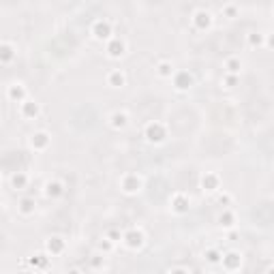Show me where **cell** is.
Wrapping results in <instances>:
<instances>
[{"mask_svg": "<svg viewBox=\"0 0 274 274\" xmlns=\"http://www.w3.org/2000/svg\"><path fill=\"white\" fill-rule=\"evenodd\" d=\"M122 242L126 244L129 249H142L144 247V231L142 229H137V227H133V229H129V231H125L122 234Z\"/></svg>", "mask_w": 274, "mask_h": 274, "instance_id": "obj_4", "label": "cell"}, {"mask_svg": "<svg viewBox=\"0 0 274 274\" xmlns=\"http://www.w3.org/2000/svg\"><path fill=\"white\" fill-rule=\"evenodd\" d=\"M266 274H274V266H270V268H268V270H266Z\"/></svg>", "mask_w": 274, "mask_h": 274, "instance_id": "obj_32", "label": "cell"}, {"mask_svg": "<svg viewBox=\"0 0 274 274\" xmlns=\"http://www.w3.org/2000/svg\"><path fill=\"white\" fill-rule=\"evenodd\" d=\"M11 184H13V189H26L28 176H26V174H22V172H17V174L11 176Z\"/></svg>", "mask_w": 274, "mask_h": 274, "instance_id": "obj_23", "label": "cell"}, {"mask_svg": "<svg viewBox=\"0 0 274 274\" xmlns=\"http://www.w3.org/2000/svg\"><path fill=\"white\" fill-rule=\"evenodd\" d=\"M45 247H48V250H50V253H60V250L65 249V242H62V238L54 236V238H50Z\"/></svg>", "mask_w": 274, "mask_h": 274, "instance_id": "obj_24", "label": "cell"}, {"mask_svg": "<svg viewBox=\"0 0 274 274\" xmlns=\"http://www.w3.org/2000/svg\"><path fill=\"white\" fill-rule=\"evenodd\" d=\"M34 208H37V203H34V199H22L20 206H17V210H20L22 217H30V214H34Z\"/></svg>", "mask_w": 274, "mask_h": 274, "instance_id": "obj_21", "label": "cell"}, {"mask_svg": "<svg viewBox=\"0 0 274 274\" xmlns=\"http://www.w3.org/2000/svg\"><path fill=\"white\" fill-rule=\"evenodd\" d=\"M240 71H242V60L238 56H229L225 60V73L227 75H240Z\"/></svg>", "mask_w": 274, "mask_h": 274, "instance_id": "obj_18", "label": "cell"}, {"mask_svg": "<svg viewBox=\"0 0 274 274\" xmlns=\"http://www.w3.org/2000/svg\"><path fill=\"white\" fill-rule=\"evenodd\" d=\"M142 189H144V178L139 176V174L129 172V174H125V176L120 178V191H122V193L135 195V193H139Z\"/></svg>", "mask_w": 274, "mask_h": 274, "instance_id": "obj_2", "label": "cell"}, {"mask_svg": "<svg viewBox=\"0 0 274 274\" xmlns=\"http://www.w3.org/2000/svg\"><path fill=\"white\" fill-rule=\"evenodd\" d=\"M203 259H206L208 264L217 266V264L223 261V253H221L219 249H206V250H203Z\"/></svg>", "mask_w": 274, "mask_h": 274, "instance_id": "obj_20", "label": "cell"}, {"mask_svg": "<svg viewBox=\"0 0 274 274\" xmlns=\"http://www.w3.org/2000/svg\"><path fill=\"white\" fill-rule=\"evenodd\" d=\"M11 58H13V48H11L9 43H2V54H0V60H2V65H9Z\"/></svg>", "mask_w": 274, "mask_h": 274, "instance_id": "obj_25", "label": "cell"}, {"mask_svg": "<svg viewBox=\"0 0 274 274\" xmlns=\"http://www.w3.org/2000/svg\"><path fill=\"white\" fill-rule=\"evenodd\" d=\"M201 189L206 191V193H217V191L221 189V178H219V174L206 172V176L201 178Z\"/></svg>", "mask_w": 274, "mask_h": 274, "instance_id": "obj_11", "label": "cell"}, {"mask_svg": "<svg viewBox=\"0 0 274 274\" xmlns=\"http://www.w3.org/2000/svg\"><path fill=\"white\" fill-rule=\"evenodd\" d=\"M126 54V41L120 37H114L112 41H107V56L109 58H122Z\"/></svg>", "mask_w": 274, "mask_h": 274, "instance_id": "obj_8", "label": "cell"}, {"mask_svg": "<svg viewBox=\"0 0 274 274\" xmlns=\"http://www.w3.org/2000/svg\"><path fill=\"white\" fill-rule=\"evenodd\" d=\"M221 266H223L227 272L240 270V266H242V255L238 253V250H229V253L223 255V261H221Z\"/></svg>", "mask_w": 274, "mask_h": 274, "instance_id": "obj_6", "label": "cell"}, {"mask_svg": "<svg viewBox=\"0 0 274 274\" xmlns=\"http://www.w3.org/2000/svg\"><path fill=\"white\" fill-rule=\"evenodd\" d=\"M90 34L95 39H99V41H112L114 37V28H112V24H109L107 20H95V24H92V28H90Z\"/></svg>", "mask_w": 274, "mask_h": 274, "instance_id": "obj_3", "label": "cell"}, {"mask_svg": "<svg viewBox=\"0 0 274 274\" xmlns=\"http://www.w3.org/2000/svg\"><path fill=\"white\" fill-rule=\"evenodd\" d=\"M65 274H81V272H79V270H77V268H71V270H67V272H65Z\"/></svg>", "mask_w": 274, "mask_h": 274, "instance_id": "obj_31", "label": "cell"}, {"mask_svg": "<svg viewBox=\"0 0 274 274\" xmlns=\"http://www.w3.org/2000/svg\"><path fill=\"white\" fill-rule=\"evenodd\" d=\"M43 193H45V197H50V199H56V197H60L65 193V184H62L60 180H48L43 186Z\"/></svg>", "mask_w": 274, "mask_h": 274, "instance_id": "obj_13", "label": "cell"}, {"mask_svg": "<svg viewBox=\"0 0 274 274\" xmlns=\"http://www.w3.org/2000/svg\"><path fill=\"white\" fill-rule=\"evenodd\" d=\"M219 225L225 227V229H231V227L236 225V214L231 212V210H223V212L219 214Z\"/></svg>", "mask_w": 274, "mask_h": 274, "instance_id": "obj_19", "label": "cell"}, {"mask_svg": "<svg viewBox=\"0 0 274 274\" xmlns=\"http://www.w3.org/2000/svg\"><path fill=\"white\" fill-rule=\"evenodd\" d=\"M170 274H191V272L186 270V268H172Z\"/></svg>", "mask_w": 274, "mask_h": 274, "instance_id": "obj_29", "label": "cell"}, {"mask_svg": "<svg viewBox=\"0 0 274 274\" xmlns=\"http://www.w3.org/2000/svg\"><path fill=\"white\" fill-rule=\"evenodd\" d=\"M126 125H129V114H126V112L116 109V112L109 114V126H112V129L120 131V129H125Z\"/></svg>", "mask_w": 274, "mask_h": 274, "instance_id": "obj_16", "label": "cell"}, {"mask_svg": "<svg viewBox=\"0 0 274 274\" xmlns=\"http://www.w3.org/2000/svg\"><path fill=\"white\" fill-rule=\"evenodd\" d=\"M266 48L274 50V32L272 34H266Z\"/></svg>", "mask_w": 274, "mask_h": 274, "instance_id": "obj_28", "label": "cell"}, {"mask_svg": "<svg viewBox=\"0 0 274 274\" xmlns=\"http://www.w3.org/2000/svg\"><path fill=\"white\" fill-rule=\"evenodd\" d=\"M191 22H193V26L197 30H208V28L212 26V15H210L206 9H197L193 17H191Z\"/></svg>", "mask_w": 274, "mask_h": 274, "instance_id": "obj_7", "label": "cell"}, {"mask_svg": "<svg viewBox=\"0 0 274 274\" xmlns=\"http://www.w3.org/2000/svg\"><path fill=\"white\" fill-rule=\"evenodd\" d=\"M107 86H112V88H125L126 73L120 71V69H112V71L107 73Z\"/></svg>", "mask_w": 274, "mask_h": 274, "instance_id": "obj_15", "label": "cell"}, {"mask_svg": "<svg viewBox=\"0 0 274 274\" xmlns=\"http://www.w3.org/2000/svg\"><path fill=\"white\" fill-rule=\"evenodd\" d=\"M174 86H176V90L184 92L189 90L191 86H193V75H191L189 71H176V75H174Z\"/></svg>", "mask_w": 274, "mask_h": 274, "instance_id": "obj_12", "label": "cell"}, {"mask_svg": "<svg viewBox=\"0 0 274 274\" xmlns=\"http://www.w3.org/2000/svg\"><path fill=\"white\" fill-rule=\"evenodd\" d=\"M7 97L11 99V101H17L20 105L24 101H28V92L24 88V84H11L7 88Z\"/></svg>", "mask_w": 274, "mask_h": 274, "instance_id": "obj_14", "label": "cell"}, {"mask_svg": "<svg viewBox=\"0 0 274 274\" xmlns=\"http://www.w3.org/2000/svg\"><path fill=\"white\" fill-rule=\"evenodd\" d=\"M154 71H156V75H159L161 79H172L174 75H176V69H174V65L170 60H161L159 65H156Z\"/></svg>", "mask_w": 274, "mask_h": 274, "instance_id": "obj_17", "label": "cell"}, {"mask_svg": "<svg viewBox=\"0 0 274 274\" xmlns=\"http://www.w3.org/2000/svg\"><path fill=\"white\" fill-rule=\"evenodd\" d=\"M144 137L148 139L150 144H163L167 139V126L159 120H152L144 126Z\"/></svg>", "mask_w": 274, "mask_h": 274, "instance_id": "obj_1", "label": "cell"}, {"mask_svg": "<svg viewBox=\"0 0 274 274\" xmlns=\"http://www.w3.org/2000/svg\"><path fill=\"white\" fill-rule=\"evenodd\" d=\"M219 201H221V203H231V195H229V193H223V195L219 197Z\"/></svg>", "mask_w": 274, "mask_h": 274, "instance_id": "obj_30", "label": "cell"}, {"mask_svg": "<svg viewBox=\"0 0 274 274\" xmlns=\"http://www.w3.org/2000/svg\"><path fill=\"white\" fill-rule=\"evenodd\" d=\"M247 41H249L250 48H264V45H266V34L249 32V34H247Z\"/></svg>", "mask_w": 274, "mask_h": 274, "instance_id": "obj_22", "label": "cell"}, {"mask_svg": "<svg viewBox=\"0 0 274 274\" xmlns=\"http://www.w3.org/2000/svg\"><path fill=\"white\" fill-rule=\"evenodd\" d=\"M50 146V133L48 131H37L30 135V148L37 150V152H43V150H48Z\"/></svg>", "mask_w": 274, "mask_h": 274, "instance_id": "obj_9", "label": "cell"}, {"mask_svg": "<svg viewBox=\"0 0 274 274\" xmlns=\"http://www.w3.org/2000/svg\"><path fill=\"white\" fill-rule=\"evenodd\" d=\"M170 206H172L174 214H184V212H189V208H191V197L184 193H174V197L170 199Z\"/></svg>", "mask_w": 274, "mask_h": 274, "instance_id": "obj_5", "label": "cell"}, {"mask_svg": "<svg viewBox=\"0 0 274 274\" xmlns=\"http://www.w3.org/2000/svg\"><path fill=\"white\" fill-rule=\"evenodd\" d=\"M103 257H105V255H92V257H90V266L99 268V266H101V261H103Z\"/></svg>", "mask_w": 274, "mask_h": 274, "instance_id": "obj_27", "label": "cell"}, {"mask_svg": "<svg viewBox=\"0 0 274 274\" xmlns=\"http://www.w3.org/2000/svg\"><path fill=\"white\" fill-rule=\"evenodd\" d=\"M20 114H22V118H26V120H34V118H39L41 107H39L37 101L28 99V101H24V103L20 105Z\"/></svg>", "mask_w": 274, "mask_h": 274, "instance_id": "obj_10", "label": "cell"}, {"mask_svg": "<svg viewBox=\"0 0 274 274\" xmlns=\"http://www.w3.org/2000/svg\"><path fill=\"white\" fill-rule=\"evenodd\" d=\"M236 81H238V77H236V75H227V73H225V79H223V84L227 86V88H231V86H234Z\"/></svg>", "mask_w": 274, "mask_h": 274, "instance_id": "obj_26", "label": "cell"}]
</instances>
